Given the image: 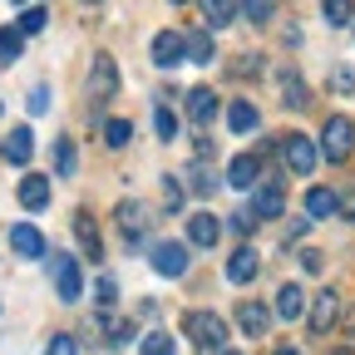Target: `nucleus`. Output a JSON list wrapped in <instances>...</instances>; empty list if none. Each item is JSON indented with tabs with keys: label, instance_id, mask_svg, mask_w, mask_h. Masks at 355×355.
Segmentation results:
<instances>
[{
	"label": "nucleus",
	"instance_id": "6",
	"mask_svg": "<svg viewBox=\"0 0 355 355\" xmlns=\"http://www.w3.org/2000/svg\"><path fill=\"white\" fill-rule=\"evenodd\" d=\"M306 301H311V331L331 336V326L340 321V296L336 291H321V296H306Z\"/></svg>",
	"mask_w": 355,
	"mask_h": 355
},
{
	"label": "nucleus",
	"instance_id": "8",
	"mask_svg": "<svg viewBox=\"0 0 355 355\" xmlns=\"http://www.w3.org/2000/svg\"><path fill=\"white\" fill-rule=\"evenodd\" d=\"M282 207H286V198H282V183H277V178L257 183V193H252V212H257V222H261V217H282Z\"/></svg>",
	"mask_w": 355,
	"mask_h": 355
},
{
	"label": "nucleus",
	"instance_id": "17",
	"mask_svg": "<svg viewBox=\"0 0 355 355\" xmlns=\"http://www.w3.org/2000/svg\"><path fill=\"white\" fill-rule=\"evenodd\" d=\"M237 326H242L247 336H266V326H272V311H266L261 301H242V306H237Z\"/></svg>",
	"mask_w": 355,
	"mask_h": 355
},
{
	"label": "nucleus",
	"instance_id": "32",
	"mask_svg": "<svg viewBox=\"0 0 355 355\" xmlns=\"http://www.w3.org/2000/svg\"><path fill=\"white\" fill-rule=\"evenodd\" d=\"M153 128H158V139H168V144L178 139V119H173V109H168V104H158V109H153Z\"/></svg>",
	"mask_w": 355,
	"mask_h": 355
},
{
	"label": "nucleus",
	"instance_id": "26",
	"mask_svg": "<svg viewBox=\"0 0 355 355\" xmlns=\"http://www.w3.org/2000/svg\"><path fill=\"white\" fill-rule=\"evenodd\" d=\"M321 10H326V25L340 30V25L355 20V0H321Z\"/></svg>",
	"mask_w": 355,
	"mask_h": 355
},
{
	"label": "nucleus",
	"instance_id": "30",
	"mask_svg": "<svg viewBox=\"0 0 355 355\" xmlns=\"http://www.w3.org/2000/svg\"><path fill=\"white\" fill-rule=\"evenodd\" d=\"M212 188H217V178H212L202 163H193V168H188V188H183V193H198V198H202V193H212Z\"/></svg>",
	"mask_w": 355,
	"mask_h": 355
},
{
	"label": "nucleus",
	"instance_id": "9",
	"mask_svg": "<svg viewBox=\"0 0 355 355\" xmlns=\"http://www.w3.org/2000/svg\"><path fill=\"white\" fill-rule=\"evenodd\" d=\"M10 252H15V257H25V261L44 257V232H40V227H30V222H15V227H10Z\"/></svg>",
	"mask_w": 355,
	"mask_h": 355
},
{
	"label": "nucleus",
	"instance_id": "1",
	"mask_svg": "<svg viewBox=\"0 0 355 355\" xmlns=\"http://www.w3.org/2000/svg\"><path fill=\"white\" fill-rule=\"evenodd\" d=\"M183 336H193V345L202 355H222L227 350V321L217 311H188L183 316Z\"/></svg>",
	"mask_w": 355,
	"mask_h": 355
},
{
	"label": "nucleus",
	"instance_id": "15",
	"mask_svg": "<svg viewBox=\"0 0 355 355\" xmlns=\"http://www.w3.org/2000/svg\"><path fill=\"white\" fill-rule=\"evenodd\" d=\"M257 272H261V257H257L252 247H237V252H232V261H227V282L247 286V282H257Z\"/></svg>",
	"mask_w": 355,
	"mask_h": 355
},
{
	"label": "nucleus",
	"instance_id": "13",
	"mask_svg": "<svg viewBox=\"0 0 355 355\" xmlns=\"http://www.w3.org/2000/svg\"><path fill=\"white\" fill-rule=\"evenodd\" d=\"M227 183H232V188H242V193L261 183V163H257V153H237V158H232V168H227Z\"/></svg>",
	"mask_w": 355,
	"mask_h": 355
},
{
	"label": "nucleus",
	"instance_id": "39",
	"mask_svg": "<svg viewBox=\"0 0 355 355\" xmlns=\"http://www.w3.org/2000/svg\"><path fill=\"white\" fill-rule=\"evenodd\" d=\"M119 301V286H114V277H99V306H114Z\"/></svg>",
	"mask_w": 355,
	"mask_h": 355
},
{
	"label": "nucleus",
	"instance_id": "11",
	"mask_svg": "<svg viewBox=\"0 0 355 355\" xmlns=\"http://www.w3.org/2000/svg\"><path fill=\"white\" fill-rule=\"evenodd\" d=\"M119 227H123L128 242H144V237H148V212H144V202H119Z\"/></svg>",
	"mask_w": 355,
	"mask_h": 355
},
{
	"label": "nucleus",
	"instance_id": "34",
	"mask_svg": "<svg viewBox=\"0 0 355 355\" xmlns=\"http://www.w3.org/2000/svg\"><path fill=\"white\" fill-rule=\"evenodd\" d=\"M104 331H109V345H114V350L133 340V321H104Z\"/></svg>",
	"mask_w": 355,
	"mask_h": 355
},
{
	"label": "nucleus",
	"instance_id": "37",
	"mask_svg": "<svg viewBox=\"0 0 355 355\" xmlns=\"http://www.w3.org/2000/svg\"><path fill=\"white\" fill-rule=\"evenodd\" d=\"M44 355H79V345H74V336H55L44 345Z\"/></svg>",
	"mask_w": 355,
	"mask_h": 355
},
{
	"label": "nucleus",
	"instance_id": "29",
	"mask_svg": "<svg viewBox=\"0 0 355 355\" xmlns=\"http://www.w3.org/2000/svg\"><path fill=\"white\" fill-rule=\"evenodd\" d=\"M128 139H133V123H128V119H109V123H104V144H109V148H123Z\"/></svg>",
	"mask_w": 355,
	"mask_h": 355
},
{
	"label": "nucleus",
	"instance_id": "22",
	"mask_svg": "<svg viewBox=\"0 0 355 355\" xmlns=\"http://www.w3.org/2000/svg\"><path fill=\"white\" fill-rule=\"evenodd\" d=\"M202 30H222V25H232L237 20V0H202Z\"/></svg>",
	"mask_w": 355,
	"mask_h": 355
},
{
	"label": "nucleus",
	"instance_id": "2",
	"mask_svg": "<svg viewBox=\"0 0 355 355\" xmlns=\"http://www.w3.org/2000/svg\"><path fill=\"white\" fill-rule=\"evenodd\" d=\"M350 148H355V123H350L345 114H331V119L321 123V153H326L331 163H345Z\"/></svg>",
	"mask_w": 355,
	"mask_h": 355
},
{
	"label": "nucleus",
	"instance_id": "44",
	"mask_svg": "<svg viewBox=\"0 0 355 355\" xmlns=\"http://www.w3.org/2000/svg\"><path fill=\"white\" fill-rule=\"evenodd\" d=\"M272 355H296V350H286V345H282V350H272Z\"/></svg>",
	"mask_w": 355,
	"mask_h": 355
},
{
	"label": "nucleus",
	"instance_id": "4",
	"mask_svg": "<svg viewBox=\"0 0 355 355\" xmlns=\"http://www.w3.org/2000/svg\"><path fill=\"white\" fill-rule=\"evenodd\" d=\"M282 158L296 178H311L316 173V144L306 139V133H282Z\"/></svg>",
	"mask_w": 355,
	"mask_h": 355
},
{
	"label": "nucleus",
	"instance_id": "21",
	"mask_svg": "<svg viewBox=\"0 0 355 355\" xmlns=\"http://www.w3.org/2000/svg\"><path fill=\"white\" fill-rule=\"evenodd\" d=\"M212 114H217V94H212V89H193V94H188V119L198 128H207Z\"/></svg>",
	"mask_w": 355,
	"mask_h": 355
},
{
	"label": "nucleus",
	"instance_id": "7",
	"mask_svg": "<svg viewBox=\"0 0 355 355\" xmlns=\"http://www.w3.org/2000/svg\"><path fill=\"white\" fill-rule=\"evenodd\" d=\"M55 286H60V301H79L84 296V277H79V261L55 252Z\"/></svg>",
	"mask_w": 355,
	"mask_h": 355
},
{
	"label": "nucleus",
	"instance_id": "20",
	"mask_svg": "<svg viewBox=\"0 0 355 355\" xmlns=\"http://www.w3.org/2000/svg\"><path fill=\"white\" fill-rule=\"evenodd\" d=\"M20 202H25L30 212H40L44 202H50V178H40V173L20 178Z\"/></svg>",
	"mask_w": 355,
	"mask_h": 355
},
{
	"label": "nucleus",
	"instance_id": "43",
	"mask_svg": "<svg viewBox=\"0 0 355 355\" xmlns=\"http://www.w3.org/2000/svg\"><path fill=\"white\" fill-rule=\"evenodd\" d=\"M345 331H350V336H355V311H350V321H345Z\"/></svg>",
	"mask_w": 355,
	"mask_h": 355
},
{
	"label": "nucleus",
	"instance_id": "27",
	"mask_svg": "<svg viewBox=\"0 0 355 355\" xmlns=\"http://www.w3.org/2000/svg\"><path fill=\"white\" fill-rule=\"evenodd\" d=\"M44 25H50V15H44V6H25V10H20V25H15V30H20V35H40Z\"/></svg>",
	"mask_w": 355,
	"mask_h": 355
},
{
	"label": "nucleus",
	"instance_id": "40",
	"mask_svg": "<svg viewBox=\"0 0 355 355\" xmlns=\"http://www.w3.org/2000/svg\"><path fill=\"white\" fill-rule=\"evenodd\" d=\"M232 227H237L242 237H247V232H257V212H252V207H247V212H237V217H232Z\"/></svg>",
	"mask_w": 355,
	"mask_h": 355
},
{
	"label": "nucleus",
	"instance_id": "18",
	"mask_svg": "<svg viewBox=\"0 0 355 355\" xmlns=\"http://www.w3.org/2000/svg\"><path fill=\"white\" fill-rule=\"evenodd\" d=\"M0 153H6V163H20V168H25V163L35 158V133H30V128H15Z\"/></svg>",
	"mask_w": 355,
	"mask_h": 355
},
{
	"label": "nucleus",
	"instance_id": "5",
	"mask_svg": "<svg viewBox=\"0 0 355 355\" xmlns=\"http://www.w3.org/2000/svg\"><path fill=\"white\" fill-rule=\"evenodd\" d=\"M153 272L158 277H183L188 272V242H158L153 247Z\"/></svg>",
	"mask_w": 355,
	"mask_h": 355
},
{
	"label": "nucleus",
	"instance_id": "35",
	"mask_svg": "<svg viewBox=\"0 0 355 355\" xmlns=\"http://www.w3.org/2000/svg\"><path fill=\"white\" fill-rule=\"evenodd\" d=\"M237 15H252V20H266V15H272V0H237Z\"/></svg>",
	"mask_w": 355,
	"mask_h": 355
},
{
	"label": "nucleus",
	"instance_id": "12",
	"mask_svg": "<svg viewBox=\"0 0 355 355\" xmlns=\"http://www.w3.org/2000/svg\"><path fill=\"white\" fill-rule=\"evenodd\" d=\"M183 60H188V64H212V60H217L212 30H193V35H183Z\"/></svg>",
	"mask_w": 355,
	"mask_h": 355
},
{
	"label": "nucleus",
	"instance_id": "28",
	"mask_svg": "<svg viewBox=\"0 0 355 355\" xmlns=\"http://www.w3.org/2000/svg\"><path fill=\"white\" fill-rule=\"evenodd\" d=\"M55 173L74 178V139H55Z\"/></svg>",
	"mask_w": 355,
	"mask_h": 355
},
{
	"label": "nucleus",
	"instance_id": "45",
	"mask_svg": "<svg viewBox=\"0 0 355 355\" xmlns=\"http://www.w3.org/2000/svg\"><path fill=\"white\" fill-rule=\"evenodd\" d=\"M79 6H99V0H79Z\"/></svg>",
	"mask_w": 355,
	"mask_h": 355
},
{
	"label": "nucleus",
	"instance_id": "48",
	"mask_svg": "<svg viewBox=\"0 0 355 355\" xmlns=\"http://www.w3.org/2000/svg\"><path fill=\"white\" fill-rule=\"evenodd\" d=\"M173 6H183V0H173Z\"/></svg>",
	"mask_w": 355,
	"mask_h": 355
},
{
	"label": "nucleus",
	"instance_id": "36",
	"mask_svg": "<svg viewBox=\"0 0 355 355\" xmlns=\"http://www.w3.org/2000/svg\"><path fill=\"white\" fill-rule=\"evenodd\" d=\"M183 198H188V193H183V183H178V178H168V183H163V202L178 212V207H183Z\"/></svg>",
	"mask_w": 355,
	"mask_h": 355
},
{
	"label": "nucleus",
	"instance_id": "10",
	"mask_svg": "<svg viewBox=\"0 0 355 355\" xmlns=\"http://www.w3.org/2000/svg\"><path fill=\"white\" fill-rule=\"evenodd\" d=\"M153 64H158V69L183 64V35H178V30H158V35H153Z\"/></svg>",
	"mask_w": 355,
	"mask_h": 355
},
{
	"label": "nucleus",
	"instance_id": "38",
	"mask_svg": "<svg viewBox=\"0 0 355 355\" xmlns=\"http://www.w3.org/2000/svg\"><path fill=\"white\" fill-rule=\"evenodd\" d=\"M25 104H30V114H44V109H50V89H44V84H35Z\"/></svg>",
	"mask_w": 355,
	"mask_h": 355
},
{
	"label": "nucleus",
	"instance_id": "16",
	"mask_svg": "<svg viewBox=\"0 0 355 355\" xmlns=\"http://www.w3.org/2000/svg\"><path fill=\"white\" fill-rule=\"evenodd\" d=\"M74 237H79L84 257H104V237H99V227H94V217H89L84 207L74 212Z\"/></svg>",
	"mask_w": 355,
	"mask_h": 355
},
{
	"label": "nucleus",
	"instance_id": "25",
	"mask_svg": "<svg viewBox=\"0 0 355 355\" xmlns=\"http://www.w3.org/2000/svg\"><path fill=\"white\" fill-rule=\"evenodd\" d=\"M20 55H25V35L15 25H6V30H0V64H15Z\"/></svg>",
	"mask_w": 355,
	"mask_h": 355
},
{
	"label": "nucleus",
	"instance_id": "23",
	"mask_svg": "<svg viewBox=\"0 0 355 355\" xmlns=\"http://www.w3.org/2000/svg\"><path fill=\"white\" fill-rule=\"evenodd\" d=\"M336 207H340V198H336L331 188H311V193H306V212L316 217V222H321V217H336Z\"/></svg>",
	"mask_w": 355,
	"mask_h": 355
},
{
	"label": "nucleus",
	"instance_id": "31",
	"mask_svg": "<svg viewBox=\"0 0 355 355\" xmlns=\"http://www.w3.org/2000/svg\"><path fill=\"white\" fill-rule=\"evenodd\" d=\"M139 355H178V345H173V336H163V331H153V336H144V345H139Z\"/></svg>",
	"mask_w": 355,
	"mask_h": 355
},
{
	"label": "nucleus",
	"instance_id": "47",
	"mask_svg": "<svg viewBox=\"0 0 355 355\" xmlns=\"http://www.w3.org/2000/svg\"><path fill=\"white\" fill-rule=\"evenodd\" d=\"M222 355H237V350H222Z\"/></svg>",
	"mask_w": 355,
	"mask_h": 355
},
{
	"label": "nucleus",
	"instance_id": "3",
	"mask_svg": "<svg viewBox=\"0 0 355 355\" xmlns=\"http://www.w3.org/2000/svg\"><path fill=\"white\" fill-rule=\"evenodd\" d=\"M89 94H94V109H104L119 94V69H114V55H104V50L89 64Z\"/></svg>",
	"mask_w": 355,
	"mask_h": 355
},
{
	"label": "nucleus",
	"instance_id": "33",
	"mask_svg": "<svg viewBox=\"0 0 355 355\" xmlns=\"http://www.w3.org/2000/svg\"><path fill=\"white\" fill-rule=\"evenodd\" d=\"M282 104H286V109H306V104H311V99H306V84H301L296 74H286V99H282Z\"/></svg>",
	"mask_w": 355,
	"mask_h": 355
},
{
	"label": "nucleus",
	"instance_id": "19",
	"mask_svg": "<svg viewBox=\"0 0 355 355\" xmlns=\"http://www.w3.org/2000/svg\"><path fill=\"white\" fill-rule=\"evenodd\" d=\"M277 316H282V321H296V316H306V291H301L296 282H286V286L277 291Z\"/></svg>",
	"mask_w": 355,
	"mask_h": 355
},
{
	"label": "nucleus",
	"instance_id": "41",
	"mask_svg": "<svg viewBox=\"0 0 355 355\" xmlns=\"http://www.w3.org/2000/svg\"><path fill=\"white\" fill-rule=\"evenodd\" d=\"M301 266H306V272H321V252L306 247V252H301Z\"/></svg>",
	"mask_w": 355,
	"mask_h": 355
},
{
	"label": "nucleus",
	"instance_id": "46",
	"mask_svg": "<svg viewBox=\"0 0 355 355\" xmlns=\"http://www.w3.org/2000/svg\"><path fill=\"white\" fill-rule=\"evenodd\" d=\"M15 6H30V0H15Z\"/></svg>",
	"mask_w": 355,
	"mask_h": 355
},
{
	"label": "nucleus",
	"instance_id": "14",
	"mask_svg": "<svg viewBox=\"0 0 355 355\" xmlns=\"http://www.w3.org/2000/svg\"><path fill=\"white\" fill-rule=\"evenodd\" d=\"M217 237H222V222L212 212H193L188 217V242L193 247H217Z\"/></svg>",
	"mask_w": 355,
	"mask_h": 355
},
{
	"label": "nucleus",
	"instance_id": "42",
	"mask_svg": "<svg viewBox=\"0 0 355 355\" xmlns=\"http://www.w3.org/2000/svg\"><path fill=\"white\" fill-rule=\"evenodd\" d=\"M336 212H345V217H355V193H345V198H340V207H336Z\"/></svg>",
	"mask_w": 355,
	"mask_h": 355
},
{
	"label": "nucleus",
	"instance_id": "24",
	"mask_svg": "<svg viewBox=\"0 0 355 355\" xmlns=\"http://www.w3.org/2000/svg\"><path fill=\"white\" fill-rule=\"evenodd\" d=\"M227 128H232V133H252V128H257V109H252V99H232V109H227Z\"/></svg>",
	"mask_w": 355,
	"mask_h": 355
}]
</instances>
